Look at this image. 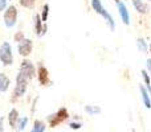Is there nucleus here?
Segmentation results:
<instances>
[{
    "label": "nucleus",
    "mask_w": 151,
    "mask_h": 132,
    "mask_svg": "<svg viewBox=\"0 0 151 132\" xmlns=\"http://www.w3.org/2000/svg\"><path fill=\"white\" fill-rule=\"evenodd\" d=\"M0 61L3 65L8 66L13 64V54H12V48H11L9 42H3L0 45Z\"/></svg>",
    "instance_id": "f03ea898"
},
{
    "label": "nucleus",
    "mask_w": 151,
    "mask_h": 132,
    "mask_svg": "<svg viewBox=\"0 0 151 132\" xmlns=\"http://www.w3.org/2000/svg\"><path fill=\"white\" fill-rule=\"evenodd\" d=\"M146 65H147V70H149V73L151 74V58H149V60H147Z\"/></svg>",
    "instance_id": "393cba45"
},
{
    "label": "nucleus",
    "mask_w": 151,
    "mask_h": 132,
    "mask_svg": "<svg viewBox=\"0 0 151 132\" xmlns=\"http://www.w3.org/2000/svg\"><path fill=\"white\" fill-rule=\"evenodd\" d=\"M13 39H15L16 42H21L24 39H25V37H24V33H23V32H17V33L15 34V37H13Z\"/></svg>",
    "instance_id": "4be33fe9"
},
{
    "label": "nucleus",
    "mask_w": 151,
    "mask_h": 132,
    "mask_svg": "<svg viewBox=\"0 0 151 132\" xmlns=\"http://www.w3.org/2000/svg\"><path fill=\"white\" fill-rule=\"evenodd\" d=\"M17 120H19V112H17V110L16 108H12L11 110V112H9V115H8V122H9V126L12 128H15L16 127V123H17Z\"/></svg>",
    "instance_id": "4468645a"
},
{
    "label": "nucleus",
    "mask_w": 151,
    "mask_h": 132,
    "mask_svg": "<svg viewBox=\"0 0 151 132\" xmlns=\"http://www.w3.org/2000/svg\"><path fill=\"white\" fill-rule=\"evenodd\" d=\"M36 0H20V4L25 8H33Z\"/></svg>",
    "instance_id": "6ab92c4d"
},
{
    "label": "nucleus",
    "mask_w": 151,
    "mask_h": 132,
    "mask_svg": "<svg viewBox=\"0 0 151 132\" xmlns=\"http://www.w3.org/2000/svg\"><path fill=\"white\" fill-rule=\"evenodd\" d=\"M7 1H8V0H0V12H1V11H4L5 8H7Z\"/></svg>",
    "instance_id": "b1692460"
},
{
    "label": "nucleus",
    "mask_w": 151,
    "mask_h": 132,
    "mask_svg": "<svg viewBox=\"0 0 151 132\" xmlns=\"http://www.w3.org/2000/svg\"><path fill=\"white\" fill-rule=\"evenodd\" d=\"M149 49H150V52H151V45H150V46H149Z\"/></svg>",
    "instance_id": "bb28decb"
},
{
    "label": "nucleus",
    "mask_w": 151,
    "mask_h": 132,
    "mask_svg": "<svg viewBox=\"0 0 151 132\" xmlns=\"http://www.w3.org/2000/svg\"><path fill=\"white\" fill-rule=\"evenodd\" d=\"M32 48H33L32 40L24 39L21 42H19L17 50H19V53H20V56H23V57H27V56H29L32 53Z\"/></svg>",
    "instance_id": "0eeeda50"
},
{
    "label": "nucleus",
    "mask_w": 151,
    "mask_h": 132,
    "mask_svg": "<svg viewBox=\"0 0 151 132\" xmlns=\"http://www.w3.org/2000/svg\"><path fill=\"white\" fill-rule=\"evenodd\" d=\"M68 118V112H66V108H60L56 114L50 115V116H48V122H49V126L50 127H56L57 124H60L61 122H64V120Z\"/></svg>",
    "instance_id": "423d86ee"
},
{
    "label": "nucleus",
    "mask_w": 151,
    "mask_h": 132,
    "mask_svg": "<svg viewBox=\"0 0 151 132\" xmlns=\"http://www.w3.org/2000/svg\"><path fill=\"white\" fill-rule=\"evenodd\" d=\"M139 91H141L142 101H143L145 106H146L147 108H151V96H150L149 91H147V88L145 87L143 85H141V86H139Z\"/></svg>",
    "instance_id": "9b49d317"
},
{
    "label": "nucleus",
    "mask_w": 151,
    "mask_h": 132,
    "mask_svg": "<svg viewBox=\"0 0 151 132\" xmlns=\"http://www.w3.org/2000/svg\"><path fill=\"white\" fill-rule=\"evenodd\" d=\"M137 45H138V49L141 50V52L147 53V50H149V46H147V42L145 41L143 39H138V40H137Z\"/></svg>",
    "instance_id": "a211bd4d"
},
{
    "label": "nucleus",
    "mask_w": 151,
    "mask_h": 132,
    "mask_svg": "<svg viewBox=\"0 0 151 132\" xmlns=\"http://www.w3.org/2000/svg\"><path fill=\"white\" fill-rule=\"evenodd\" d=\"M27 86H28V79L21 73H19L17 77H16V85H15V90H13V99L21 98L27 91Z\"/></svg>",
    "instance_id": "7ed1b4c3"
},
{
    "label": "nucleus",
    "mask_w": 151,
    "mask_h": 132,
    "mask_svg": "<svg viewBox=\"0 0 151 132\" xmlns=\"http://www.w3.org/2000/svg\"><path fill=\"white\" fill-rule=\"evenodd\" d=\"M69 127H70L72 130H80V128H81V123H74V122H72V123H69Z\"/></svg>",
    "instance_id": "5701e85b"
},
{
    "label": "nucleus",
    "mask_w": 151,
    "mask_h": 132,
    "mask_svg": "<svg viewBox=\"0 0 151 132\" xmlns=\"http://www.w3.org/2000/svg\"><path fill=\"white\" fill-rule=\"evenodd\" d=\"M91 7H93V9L96 11L98 15H101L102 17L106 20L109 28L111 29V31H114V29H115V21H114V19H113V16L110 15L106 9H105V7L102 5L101 0H91Z\"/></svg>",
    "instance_id": "f257e3e1"
},
{
    "label": "nucleus",
    "mask_w": 151,
    "mask_h": 132,
    "mask_svg": "<svg viewBox=\"0 0 151 132\" xmlns=\"http://www.w3.org/2000/svg\"><path fill=\"white\" fill-rule=\"evenodd\" d=\"M114 1H115V3H118V1H119V0H114Z\"/></svg>",
    "instance_id": "cd10ccee"
},
{
    "label": "nucleus",
    "mask_w": 151,
    "mask_h": 132,
    "mask_svg": "<svg viewBox=\"0 0 151 132\" xmlns=\"http://www.w3.org/2000/svg\"><path fill=\"white\" fill-rule=\"evenodd\" d=\"M45 123L42 120H35L33 123V127H32L31 132H44L45 131Z\"/></svg>",
    "instance_id": "2eb2a0df"
},
{
    "label": "nucleus",
    "mask_w": 151,
    "mask_h": 132,
    "mask_svg": "<svg viewBox=\"0 0 151 132\" xmlns=\"http://www.w3.org/2000/svg\"><path fill=\"white\" fill-rule=\"evenodd\" d=\"M37 78H39V82L41 85H47L48 81H49V73H48V69L44 66H40L39 70H37Z\"/></svg>",
    "instance_id": "9d476101"
},
{
    "label": "nucleus",
    "mask_w": 151,
    "mask_h": 132,
    "mask_svg": "<svg viewBox=\"0 0 151 132\" xmlns=\"http://www.w3.org/2000/svg\"><path fill=\"white\" fill-rule=\"evenodd\" d=\"M117 7H118V12H119V16H121V19H122L123 24H125V25H129V24H130V13H129L125 3L118 1Z\"/></svg>",
    "instance_id": "1a4fd4ad"
},
{
    "label": "nucleus",
    "mask_w": 151,
    "mask_h": 132,
    "mask_svg": "<svg viewBox=\"0 0 151 132\" xmlns=\"http://www.w3.org/2000/svg\"><path fill=\"white\" fill-rule=\"evenodd\" d=\"M33 28H35V33H36L37 36H44L45 32H47V24L42 23L40 15L33 16Z\"/></svg>",
    "instance_id": "6e6552de"
},
{
    "label": "nucleus",
    "mask_w": 151,
    "mask_h": 132,
    "mask_svg": "<svg viewBox=\"0 0 151 132\" xmlns=\"http://www.w3.org/2000/svg\"><path fill=\"white\" fill-rule=\"evenodd\" d=\"M85 111L89 115H98L101 114V108L98 106H85Z\"/></svg>",
    "instance_id": "f3484780"
},
{
    "label": "nucleus",
    "mask_w": 151,
    "mask_h": 132,
    "mask_svg": "<svg viewBox=\"0 0 151 132\" xmlns=\"http://www.w3.org/2000/svg\"><path fill=\"white\" fill-rule=\"evenodd\" d=\"M9 78L7 77L5 74L0 73V93H5L9 87Z\"/></svg>",
    "instance_id": "ddd939ff"
},
{
    "label": "nucleus",
    "mask_w": 151,
    "mask_h": 132,
    "mask_svg": "<svg viewBox=\"0 0 151 132\" xmlns=\"http://www.w3.org/2000/svg\"><path fill=\"white\" fill-rule=\"evenodd\" d=\"M48 15H49V5L45 4V5H44V8H42V16H41L42 23H45V21H47Z\"/></svg>",
    "instance_id": "aec40b11"
},
{
    "label": "nucleus",
    "mask_w": 151,
    "mask_h": 132,
    "mask_svg": "<svg viewBox=\"0 0 151 132\" xmlns=\"http://www.w3.org/2000/svg\"><path fill=\"white\" fill-rule=\"evenodd\" d=\"M27 123H28V118H23V119L20 120V123H19V130L20 131H23L24 128H25V126H27Z\"/></svg>",
    "instance_id": "412c9836"
},
{
    "label": "nucleus",
    "mask_w": 151,
    "mask_h": 132,
    "mask_svg": "<svg viewBox=\"0 0 151 132\" xmlns=\"http://www.w3.org/2000/svg\"><path fill=\"white\" fill-rule=\"evenodd\" d=\"M141 74H142V78H143V81H145V85H146L147 91H149V94H150V96H151V79H150L149 74H147L146 70H142Z\"/></svg>",
    "instance_id": "dca6fc26"
},
{
    "label": "nucleus",
    "mask_w": 151,
    "mask_h": 132,
    "mask_svg": "<svg viewBox=\"0 0 151 132\" xmlns=\"http://www.w3.org/2000/svg\"><path fill=\"white\" fill-rule=\"evenodd\" d=\"M17 9L15 5H9L4 11V24L7 28H13L17 21Z\"/></svg>",
    "instance_id": "20e7f679"
},
{
    "label": "nucleus",
    "mask_w": 151,
    "mask_h": 132,
    "mask_svg": "<svg viewBox=\"0 0 151 132\" xmlns=\"http://www.w3.org/2000/svg\"><path fill=\"white\" fill-rule=\"evenodd\" d=\"M20 73L27 79H32L36 75V69H35V65L29 60H24L20 65Z\"/></svg>",
    "instance_id": "39448f33"
},
{
    "label": "nucleus",
    "mask_w": 151,
    "mask_h": 132,
    "mask_svg": "<svg viewBox=\"0 0 151 132\" xmlns=\"http://www.w3.org/2000/svg\"><path fill=\"white\" fill-rule=\"evenodd\" d=\"M133 5L139 13H147L149 12V5L143 0H133Z\"/></svg>",
    "instance_id": "f8f14e48"
},
{
    "label": "nucleus",
    "mask_w": 151,
    "mask_h": 132,
    "mask_svg": "<svg viewBox=\"0 0 151 132\" xmlns=\"http://www.w3.org/2000/svg\"><path fill=\"white\" fill-rule=\"evenodd\" d=\"M3 130H4V127H3V116L0 115V132H3Z\"/></svg>",
    "instance_id": "a878e982"
}]
</instances>
